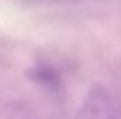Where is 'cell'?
<instances>
[{
  "label": "cell",
  "instance_id": "cell-1",
  "mask_svg": "<svg viewBox=\"0 0 121 119\" xmlns=\"http://www.w3.org/2000/svg\"><path fill=\"white\" fill-rule=\"evenodd\" d=\"M121 105L101 86H93L85 95L75 119H120Z\"/></svg>",
  "mask_w": 121,
  "mask_h": 119
},
{
  "label": "cell",
  "instance_id": "cell-2",
  "mask_svg": "<svg viewBox=\"0 0 121 119\" xmlns=\"http://www.w3.org/2000/svg\"><path fill=\"white\" fill-rule=\"evenodd\" d=\"M27 77L37 86L42 87L51 94L62 92V76L56 67L49 63H37L27 70Z\"/></svg>",
  "mask_w": 121,
  "mask_h": 119
}]
</instances>
